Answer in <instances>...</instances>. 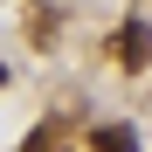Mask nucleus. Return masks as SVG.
I'll return each mask as SVG.
<instances>
[{
    "instance_id": "nucleus-1",
    "label": "nucleus",
    "mask_w": 152,
    "mask_h": 152,
    "mask_svg": "<svg viewBox=\"0 0 152 152\" xmlns=\"http://www.w3.org/2000/svg\"><path fill=\"white\" fill-rule=\"evenodd\" d=\"M111 48H118V62H124V69H145V62H152V21H138V14H132V21H118Z\"/></svg>"
},
{
    "instance_id": "nucleus-2",
    "label": "nucleus",
    "mask_w": 152,
    "mask_h": 152,
    "mask_svg": "<svg viewBox=\"0 0 152 152\" xmlns=\"http://www.w3.org/2000/svg\"><path fill=\"white\" fill-rule=\"evenodd\" d=\"M90 152H138V132H132V124H97V132H90Z\"/></svg>"
},
{
    "instance_id": "nucleus-3",
    "label": "nucleus",
    "mask_w": 152,
    "mask_h": 152,
    "mask_svg": "<svg viewBox=\"0 0 152 152\" xmlns=\"http://www.w3.org/2000/svg\"><path fill=\"white\" fill-rule=\"evenodd\" d=\"M21 152H69V145H62V124H35Z\"/></svg>"
},
{
    "instance_id": "nucleus-4",
    "label": "nucleus",
    "mask_w": 152,
    "mask_h": 152,
    "mask_svg": "<svg viewBox=\"0 0 152 152\" xmlns=\"http://www.w3.org/2000/svg\"><path fill=\"white\" fill-rule=\"evenodd\" d=\"M0 83H7V62H0Z\"/></svg>"
}]
</instances>
